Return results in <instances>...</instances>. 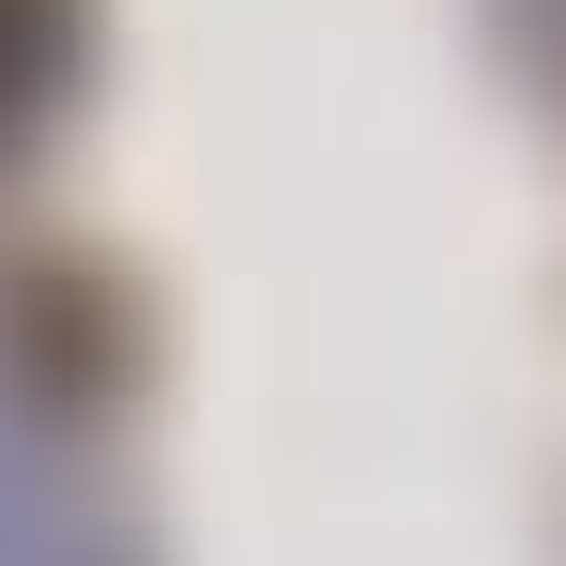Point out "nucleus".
Wrapping results in <instances>:
<instances>
[{
    "instance_id": "nucleus-1",
    "label": "nucleus",
    "mask_w": 566,
    "mask_h": 566,
    "mask_svg": "<svg viewBox=\"0 0 566 566\" xmlns=\"http://www.w3.org/2000/svg\"><path fill=\"white\" fill-rule=\"evenodd\" d=\"M62 77H77V0H0V123H31Z\"/></svg>"
}]
</instances>
